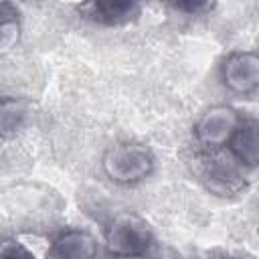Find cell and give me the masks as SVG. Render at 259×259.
<instances>
[{"mask_svg": "<svg viewBox=\"0 0 259 259\" xmlns=\"http://www.w3.org/2000/svg\"><path fill=\"white\" fill-rule=\"evenodd\" d=\"M172 10L182 12L186 16H202L214 8V2H194V0H184V2H172L168 4Z\"/></svg>", "mask_w": 259, "mask_h": 259, "instance_id": "cell-12", "label": "cell"}, {"mask_svg": "<svg viewBox=\"0 0 259 259\" xmlns=\"http://www.w3.org/2000/svg\"><path fill=\"white\" fill-rule=\"evenodd\" d=\"M192 170L196 180L214 196L235 198L247 190V180L229 160L221 158L217 152H198L192 160Z\"/></svg>", "mask_w": 259, "mask_h": 259, "instance_id": "cell-2", "label": "cell"}, {"mask_svg": "<svg viewBox=\"0 0 259 259\" xmlns=\"http://www.w3.org/2000/svg\"><path fill=\"white\" fill-rule=\"evenodd\" d=\"M81 18L97 24V26H125L142 14V4L134 0H91L77 6Z\"/></svg>", "mask_w": 259, "mask_h": 259, "instance_id": "cell-6", "label": "cell"}, {"mask_svg": "<svg viewBox=\"0 0 259 259\" xmlns=\"http://www.w3.org/2000/svg\"><path fill=\"white\" fill-rule=\"evenodd\" d=\"M219 77L227 91L251 95L259 89V51H233L223 57Z\"/></svg>", "mask_w": 259, "mask_h": 259, "instance_id": "cell-5", "label": "cell"}, {"mask_svg": "<svg viewBox=\"0 0 259 259\" xmlns=\"http://www.w3.org/2000/svg\"><path fill=\"white\" fill-rule=\"evenodd\" d=\"M0 259H36V255L16 239H6L0 249Z\"/></svg>", "mask_w": 259, "mask_h": 259, "instance_id": "cell-11", "label": "cell"}, {"mask_svg": "<svg viewBox=\"0 0 259 259\" xmlns=\"http://www.w3.org/2000/svg\"><path fill=\"white\" fill-rule=\"evenodd\" d=\"M28 115V103L24 99L18 97H2V105H0V123H2V138L8 140L12 134H16L24 119Z\"/></svg>", "mask_w": 259, "mask_h": 259, "instance_id": "cell-10", "label": "cell"}, {"mask_svg": "<svg viewBox=\"0 0 259 259\" xmlns=\"http://www.w3.org/2000/svg\"><path fill=\"white\" fill-rule=\"evenodd\" d=\"M111 259H146V257H132V255H113Z\"/></svg>", "mask_w": 259, "mask_h": 259, "instance_id": "cell-13", "label": "cell"}, {"mask_svg": "<svg viewBox=\"0 0 259 259\" xmlns=\"http://www.w3.org/2000/svg\"><path fill=\"white\" fill-rule=\"evenodd\" d=\"M99 243L85 229H63L51 241V259H97Z\"/></svg>", "mask_w": 259, "mask_h": 259, "instance_id": "cell-7", "label": "cell"}, {"mask_svg": "<svg viewBox=\"0 0 259 259\" xmlns=\"http://www.w3.org/2000/svg\"><path fill=\"white\" fill-rule=\"evenodd\" d=\"M229 150L239 166L259 168V119H243L229 142Z\"/></svg>", "mask_w": 259, "mask_h": 259, "instance_id": "cell-8", "label": "cell"}, {"mask_svg": "<svg viewBox=\"0 0 259 259\" xmlns=\"http://www.w3.org/2000/svg\"><path fill=\"white\" fill-rule=\"evenodd\" d=\"M241 121L243 117L239 109L229 103H217L200 113L192 127V134L202 152H217L231 142Z\"/></svg>", "mask_w": 259, "mask_h": 259, "instance_id": "cell-4", "label": "cell"}, {"mask_svg": "<svg viewBox=\"0 0 259 259\" xmlns=\"http://www.w3.org/2000/svg\"><path fill=\"white\" fill-rule=\"evenodd\" d=\"M101 170L117 186H134L148 180L156 170V158L146 144L117 142L101 156Z\"/></svg>", "mask_w": 259, "mask_h": 259, "instance_id": "cell-1", "label": "cell"}, {"mask_svg": "<svg viewBox=\"0 0 259 259\" xmlns=\"http://www.w3.org/2000/svg\"><path fill=\"white\" fill-rule=\"evenodd\" d=\"M105 243L111 255L148 257L156 247V237L144 219L136 214H119L109 223Z\"/></svg>", "mask_w": 259, "mask_h": 259, "instance_id": "cell-3", "label": "cell"}, {"mask_svg": "<svg viewBox=\"0 0 259 259\" xmlns=\"http://www.w3.org/2000/svg\"><path fill=\"white\" fill-rule=\"evenodd\" d=\"M22 34V20H20V10L18 6L10 2L0 4V51L6 55L12 51Z\"/></svg>", "mask_w": 259, "mask_h": 259, "instance_id": "cell-9", "label": "cell"}, {"mask_svg": "<svg viewBox=\"0 0 259 259\" xmlns=\"http://www.w3.org/2000/svg\"><path fill=\"white\" fill-rule=\"evenodd\" d=\"M223 259H243V257H223Z\"/></svg>", "mask_w": 259, "mask_h": 259, "instance_id": "cell-14", "label": "cell"}]
</instances>
